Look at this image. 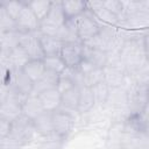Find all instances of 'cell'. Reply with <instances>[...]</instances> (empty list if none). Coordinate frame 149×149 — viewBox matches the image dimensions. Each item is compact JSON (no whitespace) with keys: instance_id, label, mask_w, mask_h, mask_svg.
Masks as SVG:
<instances>
[{"instance_id":"obj_9","label":"cell","mask_w":149,"mask_h":149,"mask_svg":"<svg viewBox=\"0 0 149 149\" xmlns=\"http://www.w3.org/2000/svg\"><path fill=\"white\" fill-rule=\"evenodd\" d=\"M36 97L40 99L45 112H56L62 104V94L58 92L56 87L47 90Z\"/></svg>"},{"instance_id":"obj_3","label":"cell","mask_w":149,"mask_h":149,"mask_svg":"<svg viewBox=\"0 0 149 149\" xmlns=\"http://www.w3.org/2000/svg\"><path fill=\"white\" fill-rule=\"evenodd\" d=\"M40 31L22 33L20 31V47L24 49L30 61H42L44 58L43 50L38 41Z\"/></svg>"},{"instance_id":"obj_15","label":"cell","mask_w":149,"mask_h":149,"mask_svg":"<svg viewBox=\"0 0 149 149\" xmlns=\"http://www.w3.org/2000/svg\"><path fill=\"white\" fill-rule=\"evenodd\" d=\"M38 41L41 44V48L43 50L44 56H50V55H59L61 49L63 47V43L54 36H48L43 34H38Z\"/></svg>"},{"instance_id":"obj_31","label":"cell","mask_w":149,"mask_h":149,"mask_svg":"<svg viewBox=\"0 0 149 149\" xmlns=\"http://www.w3.org/2000/svg\"><path fill=\"white\" fill-rule=\"evenodd\" d=\"M23 144L12 135L0 139V149H20Z\"/></svg>"},{"instance_id":"obj_35","label":"cell","mask_w":149,"mask_h":149,"mask_svg":"<svg viewBox=\"0 0 149 149\" xmlns=\"http://www.w3.org/2000/svg\"><path fill=\"white\" fill-rule=\"evenodd\" d=\"M1 50H2V49H1V45H0V55H1Z\"/></svg>"},{"instance_id":"obj_16","label":"cell","mask_w":149,"mask_h":149,"mask_svg":"<svg viewBox=\"0 0 149 149\" xmlns=\"http://www.w3.org/2000/svg\"><path fill=\"white\" fill-rule=\"evenodd\" d=\"M33 125L35 128V132L49 136L54 133L52 128V113L51 112H43L40 114L36 119L33 120Z\"/></svg>"},{"instance_id":"obj_30","label":"cell","mask_w":149,"mask_h":149,"mask_svg":"<svg viewBox=\"0 0 149 149\" xmlns=\"http://www.w3.org/2000/svg\"><path fill=\"white\" fill-rule=\"evenodd\" d=\"M72 87H74V84H73L72 79L63 71V72L59 74V77H58V81H57L56 88H57L58 92L62 94V93H64L65 91H68V90H70V88H72Z\"/></svg>"},{"instance_id":"obj_19","label":"cell","mask_w":149,"mask_h":149,"mask_svg":"<svg viewBox=\"0 0 149 149\" xmlns=\"http://www.w3.org/2000/svg\"><path fill=\"white\" fill-rule=\"evenodd\" d=\"M78 97H79V87L74 86L64 93H62V104L57 111L66 112L68 109L77 111V104H78Z\"/></svg>"},{"instance_id":"obj_2","label":"cell","mask_w":149,"mask_h":149,"mask_svg":"<svg viewBox=\"0 0 149 149\" xmlns=\"http://www.w3.org/2000/svg\"><path fill=\"white\" fill-rule=\"evenodd\" d=\"M74 23H76V29H77V35L78 38L81 43L91 40L93 36H95L99 30H100V24L93 16V14L85 9V12L74 17Z\"/></svg>"},{"instance_id":"obj_6","label":"cell","mask_w":149,"mask_h":149,"mask_svg":"<svg viewBox=\"0 0 149 149\" xmlns=\"http://www.w3.org/2000/svg\"><path fill=\"white\" fill-rule=\"evenodd\" d=\"M59 56L66 68H77L83 61V43H64Z\"/></svg>"},{"instance_id":"obj_12","label":"cell","mask_w":149,"mask_h":149,"mask_svg":"<svg viewBox=\"0 0 149 149\" xmlns=\"http://www.w3.org/2000/svg\"><path fill=\"white\" fill-rule=\"evenodd\" d=\"M21 107H22V115L30 119L31 121L36 119L40 114L45 112L40 99L36 95H28Z\"/></svg>"},{"instance_id":"obj_10","label":"cell","mask_w":149,"mask_h":149,"mask_svg":"<svg viewBox=\"0 0 149 149\" xmlns=\"http://www.w3.org/2000/svg\"><path fill=\"white\" fill-rule=\"evenodd\" d=\"M58 77L59 74L48 71L45 70V72L43 73V76L33 84V88L29 95H38L40 93L50 90V88H55L57 86V81H58Z\"/></svg>"},{"instance_id":"obj_23","label":"cell","mask_w":149,"mask_h":149,"mask_svg":"<svg viewBox=\"0 0 149 149\" xmlns=\"http://www.w3.org/2000/svg\"><path fill=\"white\" fill-rule=\"evenodd\" d=\"M27 5L33 10V13L38 19V21L41 22L47 16V14L49 13L50 7H51V1H49V0H34V1H28Z\"/></svg>"},{"instance_id":"obj_5","label":"cell","mask_w":149,"mask_h":149,"mask_svg":"<svg viewBox=\"0 0 149 149\" xmlns=\"http://www.w3.org/2000/svg\"><path fill=\"white\" fill-rule=\"evenodd\" d=\"M16 30L22 33H35L40 29V21L33 13V10L29 8L27 2L24 3L21 13L19 14L17 19L15 20Z\"/></svg>"},{"instance_id":"obj_32","label":"cell","mask_w":149,"mask_h":149,"mask_svg":"<svg viewBox=\"0 0 149 149\" xmlns=\"http://www.w3.org/2000/svg\"><path fill=\"white\" fill-rule=\"evenodd\" d=\"M10 127H12V123H10V122L0 119V139H2V137H5V136L9 135V133H10Z\"/></svg>"},{"instance_id":"obj_1","label":"cell","mask_w":149,"mask_h":149,"mask_svg":"<svg viewBox=\"0 0 149 149\" xmlns=\"http://www.w3.org/2000/svg\"><path fill=\"white\" fill-rule=\"evenodd\" d=\"M66 17L62 8V1H51V7L47 16L40 22L38 31L48 36H57L59 28L65 23Z\"/></svg>"},{"instance_id":"obj_17","label":"cell","mask_w":149,"mask_h":149,"mask_svg":"<svg viewBox=\"0 0 149 149\" xmlns=\"http://www.w3.org/2000/svg\"><path fill=\"white\" fill-rule=\"evenodd\" d=\"M94 105H95V102H94V98H93L91 87H86V86L79 87L77 112L78 113H86V112L91 111Z\"/></svg>"},{"instance_id":"obj_21","label":"cell","mask_w":149,"mask_h":149,"mask_svg":"<svg viewBox=\"0 0 149 149\" xmlns=\"http://www.w3.org/2000/svg\"><path fill=\"white\" fill-rule=\"evenodd\" d=\"M22 71L33 83H35L43 76V73L45 72V68L42 61H29L23 66Z\"/></svg>"},{"instance_id":"obj_25","label":"cell","mask_w":149,"mask_h":149,"mask_svg":"<svg viewBox=\"0 0 149 149\" xmlns=\"http://www.w3.org/2000/svg\"><path fill=\"white\" fill-rule=\"evenodd\" d=\"M91 91H92V94H93V98H94V102L101 105V104L106 102L107 99L109 98L111 88L108 87V85L105 81H101V83L92 86Z\"/></svg>"},{"instance_id":"obj_26","label":"cell","mask_w":149,"mask_h":149,"mask_svg":"<svg viewBox=\"0 0 149 149\" xmlns=\"http://www.w3.org/2000/svg\"><path fill=\"white\" fill-rule=\"evenodd\" d=\"M101 81H104L102 69L94 68V69H92L88 72L83 74V83H84V86H86V87H92V86H94Z\"/></svg>"},{"instance_id":"obj_4","label":"cell","mask_w":149,"mask_h":149,"mask_svg":"<svg viewBox=\"0 0 149 149\" xmlns=\"http://www.w3.org/2000/svg\"><path fill=\"white\" fill-rule=\"evenodd\" d=\"M34 132H35V128H34L33 121L30 119L26 118L24 115H21L19 119H16L15 121L12 122L9 135L15 137L22 144H26L27 142H29L31 140Z\"/></svg>"},{"instance_id":"obj_11","label":"cell","mask_w":149,"mask_h":149,"mask_svg":"<svg viewBox=\"0 0 149 149\" xmlns=\"http://www.w3.org/2000/svg\"><path fill=\"white\" fill-rule=\"evenodd\" d=\"M63 44L64 43H81L78 38L77 35V29H76V23L74 19L66 20L65 23L59 28L57 36H56Z\"/></svg>"},{"instance_id":"obj_7","label":"cell","mask_w":149,"mask_h":149,"mask_svg":"<svg viewBox=\"0 0 149 149\" xmlns=\"http://www.w3.org/2000/svg\"><path fill=\"white\" fill-rule=\"evenodd\" d=\"M74 125V119L72 115L56 111L52 112V128L54 134H56L58 137H65L70 134Z\"/></svg>"},{"instance_id":"obj_18","label":"cell","mask_w":149,"mask_h":149,"mask_svg":"<svg viewBox=\"0 0 149 149\" xmlns=\"http://www.w3.org/2000/svg\"><path fill=\"white\" fill-rule=\"evenodd\" d=\"M62 8L66 20H71L81 15L85 12L86 2L77 1V0H65V1H62Z\"/></svg>"},{"instance_id":"obj_20","label":"cell","mask_w":149,"mask_h":149,"mask_svg":"<svg viewBox=\"0 0 149 149\" xmlns=\"http://www.w3.org/2000/svg\"><path fill=\"white\" fill-rule=\"evenodd\" d=\"M9 65L12 71L13 70H22L23 66L30 61L27 52L24 51V49L22 47H16L15 49H13L12 51H9Z\"/></svg>"},{"instance_id":"obj_28","label":"cell","mask_w":149,"mask_h":149,"mask_svg":"<svg viewBox=\"0 0 149 149\" xmlns=\"http://www.w3.org/2000/svg\"><path fill=\"white\" fill-rule=\"evenodd\" d=\"M1 3H2L3 8L6 9L7 14L15 21L17 19L19 14L21 13L26 2H23V1H3Z\"/></svg>"},{"instance_id":"obj_14","label":"cell","mask_w":149,"mask_h":149,"mask_svg":"<svg viewBox=\"0 0 149 149\" xmlns=\"http://www.w3.org/2000/svg\"><path fill=\"white\" fill-rule=\"evenodd\" d=\"M83 58L85 61H87L88 63H91L94 68H99V69H104L105 65L107 64V52L98 50V49H92V48H87L83 45Z\"/></svg>"},{"instance_id":"obj_27","label":"cell","mask_w":149,"mask_h":149,"mask_svg":"<svg viewBox=\"0 0 149 149\" xmlns=\"http://www.w3.org/2000/svg\"><path fill=\"white\" fill-rule=\"evenodd\" d=\"M16 24L15 21L7 14L6 9L3 8L2 3L0 2V34L7 33L10 30H15Z\"/></svg>"},{"instance_id":"obj_22","label":"cell","mask_w":149,"mask_h":149,"mask_svg":"<svg viewBox=\"0 0 149 149\" xmlns=\"http://www.w3.org/2000/svg\"><path fill=\"white\" fill-rule=\"evenodd\" d=\"M0 45L3 51H12L20 45V31L10 30L7 33L0 34Z\"/></svg>"},{"instance_id":"obj_29","label":"cell","mask_w":149,"mask_h":149,"mask_svg":"<svg viewBox=\"0 0 149 149\" xmlns=\"http://www.w3.org/2000/svg\"><path fill=\"white\" fill-rule=\"evenodd\" d=\"M102 6L107 10H109L111 13H113L114 15H116L119 17V20L123 15L122 1H119V0H107V1H102Z\"/></svg>"},{"instance_id":"obj_13","label":"cell","mask_w":149,"mask_h":149,"mask_svg":"<svg viewBox=\"0 0 149 149\" xmlns=\"http://www.w3.org/2000/svg\"><path fill=\"white\" fill-rule=\"evenodd\" d=\"M22 115V107L20 104L14 102L12 100H6L0 104V119L13 122Z\"/></svg>"},{"instance_id":"obj_33","label":"cell","mask_w":149,"mask_h":149,"mask_svg":"<svg viewBox=\"0 0 149 149\" xmlns=\"http://www.w3.org/2000/svg\"><path fill=\"white\" fill-rule=\"evenodd\" d=\"M10 72L12 71H9L6 68H3L2 65H0V84H7L8 85Z\"/></svg>"},{"instance_id":"obj_8","label":"cell","mask_w":149,"mask_h":149,"mask_svg":"<svg viewBox=\"0 0 149 149\" xmlns=\"http://www.w3.org/2000/svg\"><path fill=\"white\" fill-rule=\"evenodd\" d=\"M33 81L26 76L22 70H13L10 72L8 86L10 90L21 93L23 95H29L33 88Z\"/></svg>"},{"instance_id":"obj_34","label":"cell","mask_w":149,"mask_h":149,"mask_svg":"<svg viewBox=\"0 0 149 149\" xmlns=\"http://www.w3.org/2000/svg\"><path fill=\"white\" fill-rule=\"evenodd\" d=\"M8 92H9V86L7 84H0V104L7 100Z\"/></svg>"},{"instance_id":"obj_24","label":"cell","mask_w":149,"mask_h":149,"mask_svg":"<svg viewBox=\"0 0 149 149\" xmlns=\"http://www.w3.org/2000/svg\"><path fill=\"white\" fill-rule=\"evenodd\" d=\"M45 70L55 72L57 74H61L64 69L66 68L63 59L61 58L59 55H50V56H44V58L42 59Z\"/></svg>"}]
</instances>
